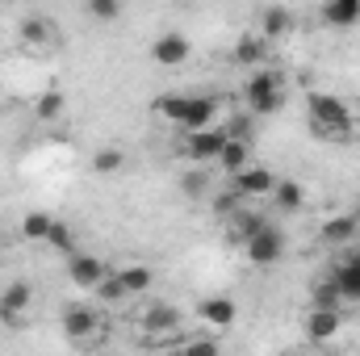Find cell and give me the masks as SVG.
I'll return each instance as SVG.
<instances>
[{"label":"cell","instance_id":"cell-1","mask_svg":"<svg viewBox=\"0 0 360 356\" xmlns=\"http://www.w3.org/2000/svg\"><path fill=\"white\" fill-rule=\"evenodd\" d=\"M306 122L319 139L327 143H348L356 134V122H352V109L344 105V96L335 92H310L306 96Z\"/></svg>","mask_w":360,"mask_h":356},{"label":"cell","instance_id":"cell-2","mask_svg":"<svg viewBox=\"0 0 360 356\" xmlns=\"http://www.w3.org/2000/svg\"><path fill=\"white\" fill-rule=\"evenodd\" d=\"M243 101H248V113H252V117H269V113H276V109L285 105V84H281V76L269 72V68H260L256 76H248Z\"/></svg>","mask_w":360,"mask_h":356},{"label":"cell","instance_id":"cell-3","mask_svg":"<svg viewBox=\"0 0 360 356\" xmlns=\"http://www.w3.org/2000/svg\"><path fill=\"white\" fill-rule=\"evenodd\" d=\"M226 143H231L226 126H210L201 134H184V155L193 164H218V155L226 151Z\"/></svg>","mask_w":360,"mask_h":356},{"label":"cell","instance_id":"cell-4","mask_svg":"<svg viewBox=\"0 0 360 356\" xmlns=\"http://www.w3.org/2000/svg\"><path fill=\"white\" fill-rule=\"evenodd\" d=\"M243 256H248V260H252L256 268L276 265V260L285 256V235H281V231H276V227L269 222V227H264L256 239H248V243H243Z\"/></svg>","mask_w":360,"mask_h":356},{"label":"cell","instance_id":"cell-5","mask_svg":"<svg viewBox=\"0 0 360 356\" xmlns=\"http://www.w3.org/2000/svg\"><path fill=\"white\" fill-rule=\"evenodd\" d=\"M30 298H34V289H30L25 281L4 285V289H0V323H4V327H17L21 314L30 310Z\"/></svg>","mask_w":360,"mask_h":356},{"label":"cell","instance_id":"cell-6","mask_svg":"<svg viewBox=\"0 0 360 356\" xmlns=\"http://www.w3.org/2000/svg\"><path fill=\"white\" fill-rule=\"evenodd\" d=\"M214 113H218V96H188V109L180 117V134H201L214 126Z\"/></svg>","mask_w":360,"mask_h":356},{"label":"cell","instance_id":"cell-7","mask_svg":"<svg viewBox=\"0 0 360 356\" xmlns=\"http://www.w3.org/2000/svg\"><path fill=\"white\" fill-rule=\"evenodd\" d=\"M68 276H72L76 289H96V285L109 276V268H105V260H96L89 252H76V256L68 260Z\"/></svg>","mask_w":360,"mask_h":356},{"label":"cell","instance_id":"cell-8","mask_svg":"<svg viewBox=\"0 0 360 356\" xmlns=\"http://www.w3.org/2000/svg\"><path fill=\"white\" fill-rule=\"evenodd\" d=\"M188 38L184 34H176V30H168V34H160L155 42H151V59L160 63V68H180L184 59H188Z\"/></svg>","mask_w":360,"mask_h":356},{"label":"cell","instance_id":"cell-9","mask_svg":"<svg viewBox=\"0 0 360 356\" xmlns=\"http://www.w3.org/2000/svg\"><path fill=\"white\" fill-rule=\"evenodd\" d=\"M327 276L335 281V289L344 293V302H356V298H360V248H356V252H348V256L331 268Z\"/></svg>","mask_w":360,"mask_h":356},{"label":"cell","instance_id":"cell-10","mask_svg":"<svg viewBox=\"0 0 360 356\" xmlns=\"http://www.w3.org/2000/svg\"><path fill=\"white\" fill-rule=\"evenodd\" d=\"M143 331L147 336H172V331H180V310L172 302H151L147 314H143Z\"/></svg>","mask_w":360,"mask_h":356},{"label":"cell","instance_id":"cell-11","mask_svg":"<svg viewBox=\"0 0 360 356\" xmlns=\"http://www.w3.org/2000/svg\"><path fill=\"white\" fill-rule=\"evenodd\" d=\"M272 189H276V177H272L269 168H256V164L235 177V193H239L243 201H252V197H272Z\"/></svg>","mask_w":360,"mask_h":356},{"label":"cell","instance_id":"cell-12","mask_svg":"<svg viewBox=\"0 0 360 356\" xmlns=\"http://www.w3.org/2000/svg\"><path fill=\"white\" fill-rule=\"evenodd\" d=\"M63 336L72 340V344H80V340H92L96 336V314H92L89 306H68L63 310Z\"/></svg>","mask_w":360,"mask_h":356},{"label":"cell","instance_id":"cell-13","mask_svg":"<svg viewBox=\"0 0 360 356\" xmlns=\"http://www.w3.org/2000/svg\"><path fill=\"white\" fill-rule=\"evenodd\" d=\"M340 327H344V310H310V314H306V336H310V344H327Z\"/></svg>","mask_w":360,"mask_h":356},{"label":"cell","instance_id":"cell-14","mask_svg":"<svg viewBox=\"0 0 360 356\" xmlns=\"http://www.w3.org/2000/svg\"><path fill=\"white\" fill-rule=\"evenodd\" d=\"M319 17H323L327 25H335V30H352L360 21V0H323Z\"/></svg>","mask_w":360,"mask_h":356},{"label":"cell","instance_id":"cell-15","mask_svg":"<svg viewBox=\"0 0 360 356\" xmlns=\"http://www.w3.org/2000/svg\"><path fill=\"white\" fill-rule=\"evenodd\" d=\"M264 227H269V218H264V214H256V210H248V205L231 214V239H235L239 248H243L248 239H256Z\"/></svg>","mask_w":360,"mask_h":356},{"label":"cell","instance_id":"cell-16","mask_svg":"<svg viewBox=\"0 0 360 356\" xmlns=\"http://www.w3.org/2000/svg\"><path fill=\"white\" fill-rule=\"evenodd\" d=\"M197 314H201V323H210V327H218V331H222V327H231V323L239 319L235 302H231V298H222V293H218V298H205V302L197 306Z\"/></svg>","mask_w":360,"mask_h":356},{"label":"cell","instance_id":"cell-17","mask_svg":"<svg viewBox=\"0 0 360 356\" xmlns=\"http://www.w3.org/2000/svg\"><path fill=\"white\" fill-rule=\"evenodd\" d=\"M285 34H293V13L281 8V4L264 8V13H260V38L272 42V38H285Z\"/></svg>","mask_w":360,"mask_h":356},{"label":"cell","instance_id":"cell-18","mask_svg":"<svg viewBox=\"0 0 360 356\" xmlns=\"http://www.w3.org/2000/svg\"><path fill=\"white\" fill-rule=\"evenodd\" d=\"M117 281H122L126 298H139V293H147L155 285V272L147 265H126V268H117Z\"/></svg>","mask_w":360,"mask_h":356},{"label":"cell","instance_id":"cell-19","mask_svg":"<svg viewBox=\"0 0 360 356\" xmlns=\"http://www.w3.org/2000/svg\"><path fill=\"white\" fill-rule=\"evenodd\" d=\"M264 55H269V42H264L260 34H239V42H235V63H243V68H260Z\"/></svg>","mask_w":360,"mask_h":356},{"label":"cell","instance_id":"cell-20","mask_svg":"<svg viewBox=\"0 0 360 356\" xmlns=\"http://www.w3.org/2000/svg\"><path fill=\"white\" fill-rule=\"evenodd\" d=\"M218 168L226 172V177H239V172H248L252 168V143H226V151L218 155Z\"/></svg>","mask_w":360,"mask_h":356},{"label":"cell","instance_id":"cell-21","mask_svg":"<svg viewBox=\"0 0 360 356\" xmlns=\"http://www.w3.org/2000/svg\"><path fill=\"white\" fill-rule=\"evenodd\" d=\"M180 193L188 197V201H205L210 193H214V180L205 168H180Z\"/></svg>","mask_w":360,"mask_h":356},{"label":"cell","instance_id":"cell-22","mask_svg":"<svg viewBox=\"0 0 360 356\" xmlns=\"http://www.w3.org/2000/svg\"><path fill=\"white\" fill-rule=\"evenodd\" d=\"M356 231H360V222H356V218H352V214H340V218H327L319 235H323V243L340 248V243H348V239H352Z\"/></svg>","mask_w":360,"mask_h":356},{"label":"cell","instance_id":"cell-23","mask_svg":"<svg viewBox=\"0 0 360 356\" xmlns=\"http://www.w3.org/2000/svg\"><path fill=\"white\" fill-rule=\"evenodd\" d=\"M51 227H55V218H51L46 210H30V214L21 218V239H30V243H46Z\"/></svg>","mask_w":360,"mask_h":356},{"label":"cell","instance_id":"cell-24","mask_svg":"<svg viewBox=\"0 0 360 356\" xmlns=\"http://www.w3.org/2000/svg\"><path fill=\"white\" fill-rule=\"evenodd\" d=\"M340 306H344V293L335 289L331 276H323V281L310 289V310H340Z\"/></svg>","mask_w":360,"mask_h":356},{"label":"cell","instance_id":"cell-25","mask_svg":"<svg viewBox=\"0 0 360 356\" xmlns=\"http://www.w3.org/2000/svg\"><path fill=\"white\" fill-rule=\"evenodd\" d=\"M272 197H276V205H281L285 214H297V210L306 205V193H302V184H297V180H276Z\"/></svg>","mask_w":360,"mask_h":356},{"label":"cell","instance_id":"cell-26","mask_svg":"<svg viewBox=\"0 0 360 356\" xmlns=\"http://www.w3.org/2000/svg\"><path fill=\"white\" fill-rule=\"evenodd\" d=\"M122 164H126V151L122 147H101L92 155V172L96 177H113V172H122Z\"/></svg>","mask_w":360,"mask_h":356},{"label":"cell","instance_id":"cell-27","mask_svg":"<svg viewBox=\"0 0 360 356\" xmlns=\"http://www.w3.org/2000/svg\"><path fill=\"white\" fill-rule=\"evenodd\" d=\"M172 356H222V344L218 340H205V336H188V340H180Z\"/></svg>","mask_w":360,"mask_h":356},{"label":"cell","instance_id":"cell-28","mask_svg":"<svg viewBox=\"0 0 360 356\" xmlns=\"http://www.w3.org/2000/svg\"><path fill=\"white\" fill-rule=\"evenodd\" d=\"M46 243H51L55 252H63L68 260H72V256L80 252V248H76V231H72L68 222H59V218H55V227H51V235H46Z\"/></svg>","mask_w":360,"mask_h":356},{"label":"cell","instance_id":"cell-29","mask_svg":"<svg viewBox=\"0 0 360 356\" xmlns=\"http://www.w3.org/2000/svg\"><path fill=\"white\" fill-rule=\"evenodd\" d=\"M21 42H25V46L51 42V21H46V17H25V21H21Z\"/></svg>","mask_w":360,"mask_h":356},{"label":"cell","instance_id":"cell-30","mask_svg":"<svg viewBox=\"0 0 360 356\" xmlns=\"http://www.w3.org/2000/svg\"><path fill=\"white\" fill-rule=\"evenodd\" d=\"M184 109H188V96H184V92H164V96L155 101V113L168 117V122H176V126H180V117H184Z\"/></svg>","mask_w":360,"mask_h":356},{"label":"cell","instance_id":"cell-31","mask_svg":"<svg viewBox=\"0 0 360 356\" xmlns=\"http://www.w3.org/2000/svg\"><path fill=\"white\" fill-rule=\"evenodd\" d=\"M34 113H38L42 122H55V117L63 113V92H59V89L42 92V96H38V105H34Z\"/></svg>","mask_w":360,"mask_h":356},{"label":"cell","instance_id":"cell-32","mask_svg":"<svg viewBox=\"0 0 360 356\" xmlns=\"http://www.w3.org/2000/svg\"><path fill=\"white\" fill-rule=\"evenodd\" d=\"M252 130H256L252 113H239V117H231V122H226V134H231L235 143H252Z\"/></svg>","mask_w":360,"mask_h":356},{"label":"cell","instance_id":"cell-33","mask_svg":"<svg viewBox=\"0 0 360 356\" xmlns=\"http://www.w3.org/2000/svg\"><path fill=\"white\" fill-rule=\"evenodd\" d=\"M96 298H101V302H126V289H122L117 272H109V276L96 285Z\"/></svg>","mask_w":360,"mask_h":356},{"label":"cell","instance_id":"cell-34","mask_svg":"<svg viewBox=\"0 0 360 356\" xmlns=\"http://www.w3.org/2000/svg\"><path fill=\"white\" fill-rule=\"evenodd\" d=\"M89 13L96 21H117L122 17V4L117 0H89Z\"/></svg>","mask_w":360,"mask_h":356},{"label":"cell","instance_id":"cell-35","mask_svg":"<svg viewBox=\"0 0 360 356\" xmlns=\"http://www.w3.org/2000/svg\"><path fill=\"white\" fill-rule=\"evenodd\" d=\"M214 210H218V214H226V218H231V214H235V210H243V197H239V193H235V189H231V193H218V197H214Z\"/></svg>","mask_w":360,"mask_h":356}]
</instances>
